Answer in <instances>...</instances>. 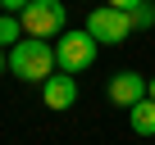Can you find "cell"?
Masks as SVG:
<instances>
[{
  "label": "cell",
  "mask_w": 155,
  "mask_h": 145,
  "mask_svg": "<svg viewBox=\"0 0 155 145\" xmlns=\"http://www.w3.org/2000/svg\"><path fill=\"white\" fill-rule=\"evenodd\" d=\"M9 72L18 82H50L55 77V45L41 36H28L9 50Z\"/></svg>",
  "instance_id": "obj_1"
},
{
  "label": "cell",
  "mask_w": 155,
  "mask_h": 145,
  "mask_svg": "<svg viewBox=\"0 0 155 145\" xmlns=\"http://www.w3.org/2000/svg\"><path fill=\"white\" fill-rule=\"evenodd\" d=\"M55 63L59 72H87L96 63V36L82 27V32H64L59 45H55Z\"/></svg>",
  "instance_id": "obj_2"
},
{
  "label": "cell",
  "mask_w": 155,
  "mask_h": 145,
  "mask_svg": "<svg viewBox=\"0 0 155 145\" xmlns=\"http://www.w3.org/2000/svg\"><path fill=\"white\" fill-rule=\"evenodd\" d=\"M23 32L28 36H64L68 27H64V5H59V0H32V5L23 9Z\"/></svg>",
  "instance_id": "obj_3"
},
{
  "label": "cell",
  "mask_w": 155,
  "mask_h": 145,
  "mask_svg": "<svg viewBox=\"0 0 155 145\" xmlns=\"http://www.w3.org/2000/svg\"><path fill=\"white\" fill-rule=\"evenodd\" d=\"M132 14H123V9H110V5H101V9H91V18H87V32L96 36V41H105V45H119V41H128L132 36Z\"/></svg>",
  "instance_id": "obj_4"
},
{
  "label": "cell",
  "mask_w": 155,
  "mask_h": 145,
  "mask_svg": "<svg viewBox=\"0 0 155 145\" xmlns=\"http://www.w3.org/2000/svg\"><path fill=\"white\" fill-rule=\"evenodd\" d=\"M146 95H150V82L141 77V72H114V77H110V100H114V104L132 109V104H141Z\"/></svg>",
  "instance_id": "obj_5"
},
{
  "label": "cell",
  "mask_w": 155,
  "mask_h": 145,
  "mask_svg": "<svg viewBox=\"0 0 155 145\" xmlns=\"http://www.w3.org/2000/svg\"><path fill=\"white\" fill-rule=\"evenodd\" d=\"M41 100H46V109H73V100H78L73 72H55L50 82H41Z\"/></svg>",
  "instance_id": "obj_6"
},
{
  "label": "cell",
  "mask_w": 155,
  "mask_h": 145,
  "mask_svg": "<svg viewBox=\"0 0 155 145\" xmlns=\"http://www.w3.org/2000/svg\"><path fill=\"white\" fill-rule=\"evenodd\" d=\"M128 118H132V131H137V136H155V100H150V95H146L141 104H132Z\"/></svg>",
  "instance_id": "obj_7"
},
{
  "label": "cell",
  "mask_w": 155,
  "mask_h": 145,
  "mask_svg": "<svg viewBox=\"0 0 155 145\" xmlns=\"http://www.w3.org/2000/svg\"><path fill=\"white\" fill-rule=\"evenodd\" d=\"M23 41V23L14 18V14H5V18H0V45H5V50H14Z\"/></svg>",
  "instance_id": "obj_8"
},
{
  "label": "cell",
  "mask_w": 155,
  "mask_h": 145,
  "mask_svg": "<svg viewBox=\"0 0 155 145\" xmlns=\"http://www.w3.org/2000/svg\"><path fill=\"white\" fill-rule=\"evenodd\" d=\"M132 23L137 27H155V5H150V0H141V5L132 9Z\"/></svg>",
  "instance_id": "obj_9"
},
{
  "label": "cell",
  "mask_w": 155,
  "mask_h": 145,
  "mask_svg": "<svg viewBox=\"0 0 155 145\" xmlns=\"http://www.w3.org/2000/svg\"><path fill=\"white\" fill-rule=\"evenodd\" d=\"M28 5H32V0H0V9H5V14H23Z\"/></svg>",
  "instance_id": "obj_10"
},
{
  "label": "cell",
  "mask_w": 155,
  "mask_h": 145,
  "mask_svg": "<svg viewBox=\"0 0 155 145\" xmlns=\"http://www.w3.org/2000/svg\"><path fill=\"white\" fill-rule=\"evenodd\" d=\"M105 5H110V9H123V14H132V9L141 5V0H105Z\"/></svg>",
  "instance_id": "obj_11"
},
{
  "label": "cell",
  "mask_w": 155,
  "mask_h": 145,
  "mask_svg": "<svg viewBox=\"0 0 155 145\" xmlns=\"http://www.w3.org/2000/svg\"><path fill=\"white\" fill-rule=\"evenodd\" d=\"M9 68V54H5V45H0V72H5Z\"/></svg>",
  "instance_id": "obj_12"
},
{
  "label": "cell",
  "mask_w": 155,
  "mask_h": 145,
  "mask_svg": "<svg viewBox=\"0 0 155 145\" xmlns=\"http://www.w3.org/2000/svg\"><path fill=\"white\" fill-rule=\"evenodd\" d=\"M150 100H155V77H150Z\"/></svg>",
  "instance_id": "obj_13"
}]
</instances>
